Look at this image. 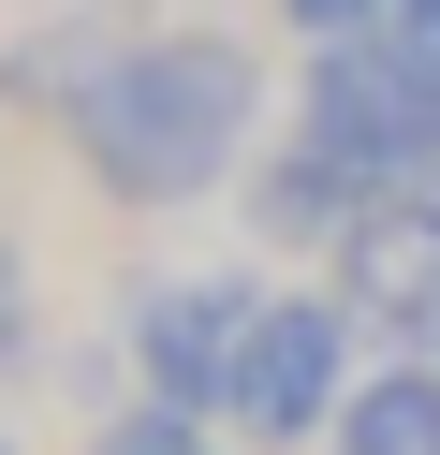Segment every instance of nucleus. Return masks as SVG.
<instances>
[{"label": "nucleus", "instance_id": "nucleus-1", "mask_svg": "<svg viewBox=\"0 0 440 455\" xmlns=\"http://www.w3.org/2000/svg\"><path fill=\"white\" fill-rule=\"evenodd\" d=\"M250 118H264V60L235 30H147V44H117V74L88 89L74 162L117 206H205V191H235V162H250Z\"/></svg>", "mask_w": 440, "mask_h": 455}, {"label": "nucleus", "instance_id": "nucleus-2", "mask_svg": "<svg viewBox=\"0 0 440 455\" xmlns=\"http://www.w3.org/2000/svg\"><path fill=\"white\" fill-rule=\"evenodd\" d=\"M293 132H308L323 162H338L367 206H396V191H440V103L426 74L396 60V30H352L308 60V89H293Z\"/></svg>", "mask_w": 440, "mask_h": 455}, {"label": "nucleus", "instance_id": "nucleus-3", "mask_svg": "<svg viewBox=\"0 0 440 455\" xmlns=\"http://www.w3.org/2000/svg\"><path fill=\"white\" fill-rule=\"evenodd\" d=\"M250 323H264V279L235 265H191V279H132L117 338H132V382L191 426H235V367H250Z\"/></svg>", "mask_w": 440, "mask_h": 455}, {"label": "nucleus", "instance_id": "nucleus-4", "mask_svg": "<svg viewBox=\"0 0 440 455\" xmlns=\"http://www.w3.org/2000/svg\"><path fill=\"white\" fill-rule=\"evenodd\" d=\"M352 323L367 308L352 294H264V323H250V367H235V426L250 441H338V411L367 382H352Z\"/></svg>", "mask_w": 440, "mask_h": 455}, {"label": "nucleus", "instance_id": "nucleus-5", "mask_svg": "<svg viewBox=\"0 0 440 455\" xmlns=\"http://www.w3.org/2000/svg\"><path fill=\"white\" fill-rule=\"evenodd\" d=\"M338 294L426 353V323H440V191H396V206L352 220V235H338Z\"/></svg>", "mask_w": 440, "mask_h": 455}, {"label": "nucleus", "instance_id": "nucleus-6", "mask_svg": "<svg viewBox=\"0 0 440 455\" xmlns=\"http://www.w3.org/2000/svg\"><path fill=\"white\" fill-rule=\"evenodd\" d=\"M352 220H367V191H352L338 162L308 148V132H293V148H279V162L250 177V235H264V250H338Z\"/></svg>", "mask_w": 440, "mask_h": 455}, {"label": "nucleus", "instance_id": "nucleus-7", "mask_svg": "<svg viewBox=\"0 0 440 455\" xmlns=\"http://www.w3.org/2000/svg\"><path fill=\"white\" fill-rule=\"evenodd\" d=\"M117 74V44L88 30V15H59V30H15V60H0V103H29V118H88V89Z\"/></svg>", "mask_w": 440, "mask_h": 455}, {"label": "nucleus", "instance_id": "nucleus-8", "mask_svg": "<svg viewBox=\"0 0 440 455\" xmlns=\"http://www.w3.org/2000/svg\"><path fill=\"white\" fill-rule=\"evenodd\" d=\"M338 455H440V367L396 353V367H381V382L338 411Z\"/></svg>", "mask_w": 440, "mask_h": 455}, {"label": "nucleus", "instance_id": "nucleus-9", "mask_svg": "<svg viewBox=\"0 0 440 455\" xmlns=\"http://www.w3.org/2000/svg\"><path fill=\"white\" fill-rule=\"evenodd\" d=\"M103 455H220V426H191V411H162V396H132V411L103 426Z\"/></svg>", "mask_w": 440, "mask_h": 455}, {"label": "nucleus", "instance_id": "nucleus-10", "mask_svg": "<svg viewBox=\"0 0 440 455\" xmlns=\"http://www.w3.org/2000/svg\"><path fill=\"white\" fill-rule=\"evenodd\" d=\"M308 44H352V30H396V0H279Z\"/></svg>", "mask_w": 440, "mask_h": 455}, {"label": "nucleus", "instance_id": "nucleus-11", "mask_svg": "<svg viewBox=\"0 0 440 455\" xmlns=\"http://www.w3.org/2000/svg\"><path fill=\"white\" fill-rule=\"evenodd\" d=\"M15 353H29V250L0 235V367H15Z\"/></svg>", "mask_w": 440, "mask_h": 455}, {"label": "nucleus", "instance_id": "nucleus-12", "mask_svg": "<svg viewBox=\"0 0 440 455\" xmlns=\"http://www.w3.org/2000/svg\"><path fill=\"white\" fill-rule=\"evenodd\" d=\"M0 455H15V441H0Z\"/></svg>", "mask_w": 440, "mask_h": 455}]
</instances>
